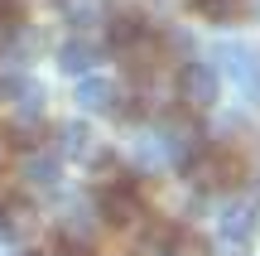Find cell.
I'll use <instances>...</instances> for the list:
<instances>
[{
    "label": "cell",
    "mask_w": 260,
    "mask_h": 256,
    "mask_svg": "<svg viewBox=\"0 0 260 256\" xmlns=\"http://www.w3.org/2000/svg\"><path fill=\"white\" fill-rule=\"evenodd\" d=\"M135 164H140L145 174H159V169H169L164 140H159V135H140V145H135Z\"/></svg>",
    "instance_id": "obj_12"
},
{
    "label": "cell",
    "mask_w": 260,
    "mask_h": 256,
    "mask_svg": "<svg viewBox=\"0 0 260 256\" xmlns=\"http://www.w3.org/2000/svg\"><path fill=\"white\" fill-rule=\"evenodd\" d=\"M140 213H145V208H140V189H135L130 179H125V184H106L102 198H96V218L111 222V227H130Z\"/></svg>",
    "instance_id": "obj_1"
},
{
    "label": "cell",
    "mask_w": 260,
    "mask_h": 256,
    "mask_svg": "<svg viewBox=\"0 0 260 256\" xmlns=\"http://www.w3.org/2000/svg\"><path fill=\"white\" fill-rule=\"evenodd\" d=\"M217 92H222L217 68H207V63H183L178 68V97H183L188 106H212Z\"/></svg>",
    "instance_id": "obj_3"
},
{
    "label": "cell",
    "mask_w": 260,
    "mask_h": 256,
    "mask_svg": "<svg viewBox=\"0 0 260 256\" xmlns=\"http://www.w3.org/2000/svg\"><path fill=\"white\" fill-rule=\"evenodd\" d=\"M198 126L188 121V116H169L164 121V131H159V140H164V155H169V164H183V160H193V150H198Z\"/></svg>",
    "instance_id": "obj_4"
},
{
    "label": "cell",
    "mask_w": 260,
    "mask_h": 256,
    "mask_svg": "<svg viewBox=\"0 0 260 256\" xmlns=\"http://www.w3.org/2000/svg\"><path fill=\"white\" fill-rule=\"evenodd\" d=\"M10 10H15V0H0V15H10Z\"/></svg>",
    "instance_id": "obj_18"
},
{
    "label": "cell",
    "mask_w": 260,
    "mask_h": 256,
    "mask_svg": "<svg viewBox=\"0 0 260 256\" xmlns=\"http://www.w3.org/2000/svg\"><path fill=\"white\" fill-rule=\"evenodd\" d=\"M48 256H87V247H82V242H63V247H53Z\"/></svg>",
    "instance_id": "obj_17"
},
{
    "label": "cell",
    "mask_w": 260,
    "mask_h": 256,
    "mask_svg": "<svg viewBox=\"0 0 260 256\" xmlns=\"http://www.w3.org/2000/svg\"><path fill=\"white\" fill-rule=\"evenodd\" d=\"M217 222H222L226 242H246L255 232V203H226V208L217 213Z\"/></svg>",
    "instance_id": "obj_7"
},
{
    "label": "cell",
    "mask_w": 260,
    "mask_h": 256,
    "mask_svg": "<svg viewBox=\"0 0 260 256\" xmlns=\"http://www.w3.org/2000/svg\"><path fill=\"white\" fill-rule=\"evenodd\" d=\"M236 179H241V164H236L232 155H222V150H207V155H198V160H193V184H198V189H207V193L232 189Z\"/></svg>",
    "instance_id": "obj_2"
},
{
    "label": "cell",
    "mask_w": 260,
    "mask_h": 256,
    "mask_svg": "<svg viewBox=\"0 0 260 256\" xmlns=\"http://www.w3.org/2000/svg\"><path fill=\"white\" fill-rule=\"evenodd\" d=\"M24 256H44V251H24Z\"/></svg>",
    "instance_id": "obj_20"
},
{
    "label": "cell",
    "mask_w": 260,
    "mask_h": 256,
    "mask_svg": "<svg viewBox=\"0 0 260 256\" xmlns=\"http://www.w3.org/2000/svg\"><path fill=\"white\" fill-rule=\"evenodd\" d=\"M5 150H10V145H5V140H0V164H5Z\"/></svg>",
    "instance_id": "obj_19"
},
{
    "label": "cell",
    "mask_w": 260,
    "mask_h": 256,
    "mask_svg": "<svg viewBox=\"0 0 260 256\" xmlns=\"http://www.w3.org/2000/svg\"><path fill=\"white\" fill-rule=\"evenodd\" d=\"M217 58H222V73H232L236 82L246 87V92H255V68H260V58H255L246 44H226V48H217Z\"/></svg>",
    "instance_id": "obj_6"
},
{
    "label": "cell",
    "mask_w": 260,
    "mask_h": 256,
    "mask_svg": "<svg viewBox=\"0 0 260 256\" xmlns=\"http://www.w3.org/2000/svg\"><path fill=\"white\" fill-rule=\"evenodd\" d=\"M92 63H96V44H92V39H68V44L58 48V68L73 73V77H87Z\"/></svg>",
    "instance_id": "obj_10"
},
{
    "label": "cell",
    "mask_w": 260,
    "mask_h": 256,
    "mask_svg": "<svg viewBox=\"0 0 260 256\" xmlns=\"http://www.w3.org/2000/svg\"><path fill=\"white\" fill-rule=\"evenodd\" d=\"M0 140H5L10 150H39V116H34V111L10 116L5 131H0Z\"/></svg>",
    "instance_id": "obj_11"
},
{
    "label": "cell",
    "mask_w": 260,
    "mask_h": 256,
    "mask_svg": "<svg viewBox=\"0 0 260 256\" xmlns=\"http://www.w3.org/2000/svg\"><path fill=\"white\" fill-rule=\"evenodd\" d=\"M0 232H10L15 242H24L29 232H34V203H29V198L0 203Z\"/></svg>",
    "instance_id": "obj_9"
},
{
    "label": "cell",
    "mask_w": 260,
    "mask_h": 256,
    "mask_svg": "<svg viewBox=\"0 0 260 256\" xmlns=\"http://www.w3.org/2000/svg\"><path fill=\"white\" fill-rule=\"evenodd\" d=\"M193 5H198V15L212 19V24H232V19H241L246 0H193Z\"/></svg>",
    "instance_id": "obj_13"
},
{
    "label": "cell",
    "mask_w": 260,
    "mask_h": 256,
    "mask_svg": "<svg viewBox=\"0 0 260 256\" xmlns=\"http://www.w3.org/2000/svg\"><path fill=\"white\" fill-rule=\"evenodd\" d=\"M24 179L39 184V189H48V184L58 179V160H53V155H34V160L24 164Z\"/></svg>",
    "instance_id": "obj_16"
},
{
    "label": "cell",
    "mask_w": 260,
    "mask_h": 256,
    "mask_svg": "<svg viewBox=\"0 0 260 256\" xmlns=\"http://www.w3.org/2000/svg\"><path fill=\"white\" fill-rule=\"evenodd\" d=\"M77 106H87V111H116V116L125 111L121 92H116L106 77H82V82H77Z\"/></svg>",
    "instance_id": "obj_5"
},
{
    "label": "cell",
    "mask_w": 260,
    "mask_h": 256,
    "mask_svg": "<svg viewBox=\"0 0 260 256\" xmlns=\"http://www.w3.org/2000/svg\"><path fill=\"white\" fill-rule=\"evenodd\" d=\"M73 24H102L106 19V0H63Z\"/></svg>",
    "instance_id": "obj_15"
},
{
    "label": "cell",
    "mask_w": 260,
    "mask_h": 256,
    "mask_svg": "<svg viewBox=\"0 0 260 256\" xmlns=\"http://www.w3.org/2000/svg\"><path fill=\"white\" fill-rule=\"evenodd\" d=\"M58 150H63V155H87V150H92V135H87V126H82V121L58 126Z\"/></svg>",
    "instance_id": "obj_14"
},
{
    "label": "cell",
    "mask_w": 260,
    "mask_h": 256,
    "mask_svg": "<svg viewBox=\"0 0 260 256\" xmlns=\"http://www.w3.org/2000/svg\"><path fill=\"white\" fill-rule=\"evenodd\" d=\"M96 227H102V218H96L92 203H73V208L63 213V237L68 242H82V247H87V242L96 237Z\"/></svg>",
    "instance_id": "obj_8"
}]
</instances>
